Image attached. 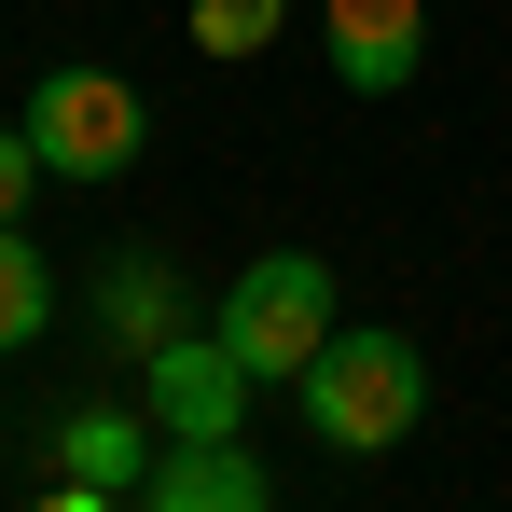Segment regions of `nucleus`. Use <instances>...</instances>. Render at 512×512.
<instances>
[{"mask_svg":"<svg viewBox=\"0 0 512 512\" xmlns=\"http://www.w3.org/2000/svg\"><path fill=\"white\" fill-rule=\"evenodd\" d=\"M291 402H305V429H319L333 457H388V443L429 416V360H416V333H333L291 374Z\"/></svg>","mask_w":512,"mask_h":512,"instance_id":"1","label":"nucleus"},{"mask_svg":"<svg viewBox=\"0 0 512 512\" xmlns=\"http://www.w3.org/2000/svg\"><path fill=\"white\" fill-rule=\"evenodd\" d=\"M14 125H28V153H42V180H125L139 153H153V97L125 84V70H97V56H70V70H42Z\"/></svg>","mask_w":512,"mask_h":512,"instance_id":"2","label":"nucleus"},{"mask_svg":"<svg viewBox=\"0 0 512 512\" xmlns=\"http://www.w3.org/2000/svg\"><path fill=\"white\" fill-rule=\"evenodd\" d=\"M208 333L250 360V388H263V374H305V360L346 333V319H333V263H319V250H263L250 277L222 291V319H208Z\"/></svg>","mask_w":512,"mask_h":512,"instance_id":"3","label":"nucleus"},{"mask_svg":"<svg viewBox=\"0 0 512 512\" xmlns=\"http://www.w3.org/2000/svg\"><path fill=\"white\" fill-rule=\"evenodd\" d=\"M236 416H250V360L222 333H167L153 346V429L167 443H222Z\"/></svg>","mask_w":512,"mask_h":512,"instance_id":"4","label":"nucleus"},{"mask_svg":"<svg viewBox=\"0 0 512 512\" xmlns=\"http://www.w3.org/2000/svg\"><path fill=\"white\" fill-rule=\"evenodd\" d=\"M333 14V84L346 97H402L429 70V0H319Z\"/></svg>","mask_w":512,"mask_h":512,"instance_id":"5","label":"nucleus"},{"mask_svg":"<svg viewBox=\"0 0 512 512\" xmlns=\"http://www.w3.org/2000/svg\"><path fill=\"white\" fill-rule=\"evenodd\" d=\"M139 512H277V485L250 471V443H153V499Z\"/></svg>","mask_w":512,"mask_h":512,"instance_id":"6","label":"nucleus"},{"mask_svg":"<svg viewBox=\"0 0 512 512\" xmlns=\"http://www.w3.org/2000/svg\"><path fill=\"white\" fill-rule=\"evenodd\" d=\"M153 443H167V429H139L125 402H84V416L56 429V471L97 485V499H125V485H153Z\"/></svg>","mask_w":512,"mask_h":512,"instance_id":"7","label":"nucleus"},{"mask_svg":"<svg viewBox=\"0 0 512 512\" xmlns=\"http://www.w3.org/2000/svg\"><path fill=\"white\" fill-rule=\"evenodd\" d=\"M97 319H111V346H125V360H153V346L180 333V277H167V250H111Z\"/></svg>","mask_w":512,"mask_h":512,"instance_id":"8","label":"nucleus"},{"mask_svg":"<svg viewBox=\"0 0 512 512\" xmlns=\"http://www.w3.org/2000/svg\"><path fill=\"white\" fill-rule=\"evenodd\" d=\"M42 319H56V277H42V250L0 222V360H14V346H42Z\"/></svg>","mask_w":512,"mask_h":512,"instance_id":"9","label":"nucleus"},{"mask_svg":"<svg viewBox=\"0 0 512 512\" xmlns=\"http://www.w3.org/2000/svg\"><path fill=\"white\" fill-rule=\"evenodd\" d=\"M277 28H291V0H194V42L208 56H263Z\"/></svg>","mask_w":512,"mask_h":512,"instance_id":"10","label":"nucleus"},{"mask_svg":"<svg viewBox=\"0 0 512 512\" xmlns=\"http://www.w3.org/2000/svg\"><path fill=\"white\" fill-rule=\"evenodd\" d=\"M28 194H42V153H28V125H0V222H28Z\"/></svg>","mask_w":512,"mask_h":512,"instance_id":"11","label":"nucleus"},{"mask_svg":"<svg viewBox=\"0 0 512 512\" xmlns=\"http://www.w3.org/2000/svg\"><path fill=\"white\" fill-rule=\"evenodd\" d=\"M42 512H125V499H97V485H70V499H42Z\"/></svg>","mask_w":512,"mask_h":512,"instance_id":"12","label":"nucleus"}]
</instances>
